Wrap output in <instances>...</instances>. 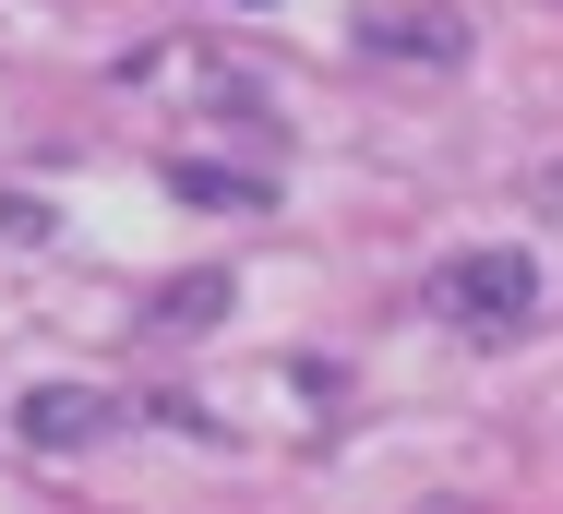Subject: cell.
<instances>
[{
  "label": "cell",
  "mask_w": 563,
  "mask_h": 514,
  "mask_svg": "<svg viewBox=\"0 0 563 514\" xmlns=\"http://www.w3.org/2000/svg\"><path fill=\"white\" fill-rule=\"evenodd\" d=\"M432 311H444L455 335H528V323H540V264H528L516 239L455 252L444 276H432Z\"/></svg>",
  "instance_id": "cell-1"
},
{
  "label": "cell",
  "mask_w": 563,
  "mask_h": 514,
  "mask_svg": "<svg viewBox=\"0 0 563 514\" xmlns=\"http://www.w3.org/2000/svg\"><path fill=\"white\" fill-rule=\"evenodd\" d=\"M109 418H120V407L97 395V383H36V395L12 407V431H24V455H85Z\"/></svg>",
  "instance_id": "cell-2"
},
{
  "label": "cell",
  "mask_w": 563,
  "mask_h": 514,
  "mask_svg": "<svg viewBox=\"0 0 563 514\" xmlns=\"http://www.w3.org/2000/svg\"><path fill=\"white\" fill-rule=\"evenodd\" d=\"M360 48H372V60H420V72H444V60H467V12H432V0H420V12H372Z\"/></svg>",
  "instance_id": "cell-3"
},
{
  "label": "cell",
  "mask_w": 563,
  "mask_h": 514,
  "mask_svg": "<svg viewBox=\"0 0 563 514\" xmlns=\"http://www.w3.org/2000/svg\"><path fill=\"white\" fill-rule=\"evenodd\" d=\"M168 192H180V204H217V215L276 204V180H240V168H217V156H168Z\"/></svg>",
  "instance_id": "cell-4"
},
{
  "label": "cell",
  "mask_w": 563,
  "mask_h": 514,
  "mask_svg": "<svg viewBox=\"0 0 563 514\" xmlns=\"http://www.w3.org/2000/svg\"><path fill=\"white\" fill-rule=\"evenodd\" d=\"M217 311H228V276H180V288L156 300V323H168V335H205Z\"/></svg>",
  "instance_id": "cell-5"
},
{
  "label": "cell",
  "mask_w": 563,
  "mask_h": 514,
  "mask_svg": "<svg viewBox=\"0 0 563 514\" xmlns=\"http://www.w3.org/2000/svg\"><path fill=\"white\" fill-rule=\"evenodd\" d=\"M0 239H24V252H36V239H48V204H24V192H0Z\"/></svg>",
  "instance_id": "cell-6"
}]
</instances>
